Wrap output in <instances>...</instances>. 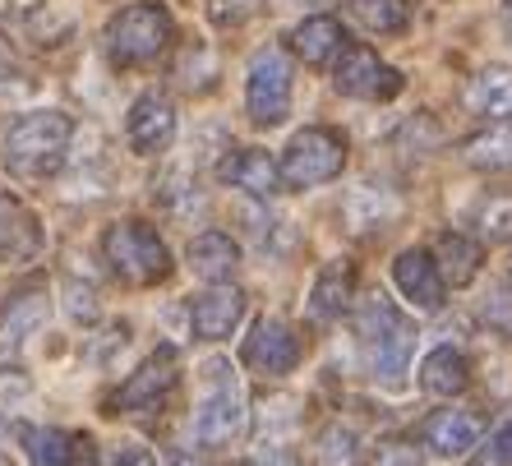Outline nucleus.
Segmentation results:
<instances>
[{
    "label": "nucleus",
    "instance_id": "f257e3e1",
    "mask_svg": "<svg viewBox=\"0 0 512 466\" xmlns=\"http://www.w3.org/2000/svg\"><path fill=\"white\" fill-rule=\"evenodd\" d=\"M356 347L370 379L397 388L406 365H411V351H416V323L406 319L383 291H374V296L360 300L356 310Z\"/></svg>",
    "mask_w": 512,
    "mask_h": 466
},
{
    "label": "nucleus",
    "instance_id": "f03ea898",
    "mask_svg": "<svg viewBox=\"0 0 512 466\" xmlns=\"http://www.w3.org/2000/svg\"><path fill=\"white\" fill-rule=\"evenodd\" d=\"M74 144V120L65 111H24L5 130V171L14 180H51Z\"/></svg>",
    "mask_w": 512,
    "mask_h": 466
},
{
    "label": "nucleus",
    "instance_id": "7ed1b4c3",
    "mask_svg": "<svg viewBox=\"0 0 512 466\" xmlns=\"http://www.w3.org/2000/svg\"><path fill=\"white\" fill-rule=\"evenodd\" d=\"M176 37V24H171L167 5L157 0H134L120 14H111L107 33H102V47H107V60L116 70H134V65H148L162 51L171 47Z\"/></svg>",
    "mask_w": 512,
    "mask_h": 466
},
{
    "label": "nucleus",
    "instance_id": "20e7f679",
    "mask_svg": "<svg viewBox=\"0 0 512 466\" xmlns=\"http://www.w3.org/2000/svg\"><path fill=\"white\" fill-rule=\"evenodd\" d=\"M245 388H240L231 360H208L203 365V393L199 407H194V434H199L203 448H222V443H236L245 434Z\"/></svg>",
    "mask_w": 512,
    "mask_h": 466
},
{
    "label": "nucleus",
    "instance_id": "39448f33",
    "mask_svg": "<svg viewBox=\"0 0 512 466\" xmlns=\"http://www.w3.org/2000/svg\"><path fill=\"white\" fill-rule=\"evenodd\" d=\"M102 254H107L111 273L130 287H157L171 277V250L167 240L157 236V227L148 222H116V227L102 236Z\"/></svg>",
    "mask_w": 512,
    "mask_h": 466
},
{
    "label": "nucleus",
    "instance_id": "423d86ee",
    "mask_svg": "<svg viewBox=\"0 0 512 466\" xmlns=\"http://www.w3.org/2000/svg\"><path fill=\"white\" fill-rule=\"evenodd\" d=\"M282 185L291 190H314V185H328V180L342 176L346 167V139L328 125H310L300 130L282 153Z\"/></svg>",
    "mask_w": 512,
    "mask_h": 466
},
{
    "label": "nucleus",
    "instance_id": "0eeeda50",
    "mask_svg": "<svg viewBox=\"0 0 512 466\" xmlns=\"http://www.w3.org/2000/svg\"><path fill=\"white\" fill-rule=\"evenodd\" d=\"M245 111L254 125L273 130L291 111V60L282 47H263L250 60V79H245Z\"/></svg>",
    "mask_w": 512,
    "mask_h": 466
},
{
    "label": "nucleus",
    "instance_id": "6e6552de",
    "mask_svg": "<svg viewBox=\"0 0 512 466\" xmlns=\"http://www.w3.org/2000/svg\"><path fill=\"white\" fill-rule=\"evenodd\" d=\"M333 84H337V93L360 97V102H388V97L402 93V74L388 60H379V51L360 47V42H346L342 56H337Z\"/></svg>",
    "mask_w": 512,
    "mask_h": 466
},
{
    "label": "nucleus",
    "instance_id": "1a4fd4ad",
    "mask_svg": "<svg viewBox=\"0 0 512 466\" xmlns=\"http://www.w3.org/2000/svg\"><path fill=\"white\" fill-rule=\"evenodd\" d=\"M300 356H305V342H300V333L286 319H259L254 333L245 337V347H240V360H245L250 370L273 374V379L296 370Z\"/></svg>",
    "mask_w": 512,
    "mask_h": 466
},
{
    "label": "nucleus",
    "instance_id": "9d476101",
    "mask_svg": "<svg viewBox=\"0 0 512 466\" xmlns=\"http://www.w3.org/2000/svg\"><path fill=\"white\" fill-rule=\"evenodd\" d=\"M176 379H180L176 351H171V347H157L153 356L143 360L139 370H134L130 379H125L116 393L107 397V411H148V407H157V402H162V397L176 388Z\"/></svg>",
    "mask_w": 512,
    "mask_h": 466
},
{
    "label": "nucleus",
    "instance_id": "9b49d317",
    "mask_svg": "<svg viewBox=\"0 0 512 466\" xmlns=\"http://www.w3.org/2000/svg\"><path fill=\"white\" fill-rule=\"evenodd\" d=\"M125 139H130V148L143 157L171 148V139H176V107H171L162 93L134 97L130 116H125Z\"/></svg>",
    "mask_w": 512,
    "mask_h": 466
},
{
    "label": "nucleus",
    "instance_id": "f8f14e48",
    "mask_svg": "<svg viewBox=\"0 0 512 466\" xmlns=\"http://www.w3.org/2000/svg\"><path fill=\"white\" fill-rule=\"evenodd\" d=\"M47 323V287H24L14 291L5 314H0V365L19 360V351L28 347V337Z\"/></svg>",
    "mask_w": 512,
    "mask_h": 466
},
{
    "label": "nucleus",
    "instance_id": "ddd939ff",
    "mask_svg": "<svg viewBox=\"0 0 512 466\" xmlns=\"http://www.w3.org/2000/svg\"><path fill=\"white\" fill-rule=\"evenodd\" d=\"M480 434H485V420L462 407H439L420 425V439L429 443L434 457H466L480 443Z\"/></svg>",
    "mask_w": 512,
    "mask_h": 466
},
{
    "label": "nucleus",
    "instance_id": "4468645a",
    "mask_svg": "<svg viewBox=\"0 0 512 466\" xmlns=\"http://www.w3.org/2000/svg\"><path fill=\"white\" fill-rule=\"evenodd\" d=\"M217 180L254 194V199H268V194L282 190V167L268 153H259V148H236V153H227L217 162Z\"/></svg>",
    "mask_w": 512,
    "mask_h": 466
},
{
    "label": "nucleus",
    "instance_id": "2eb2a0df",
    "mask_svg": "<svg viewBox=\"0 0 512 466\" xmlns=\"http://www.w3.org/2000/svg\"><path fill=\"white\" fill-rule=\"evenodd\" d=\"M240 319H245V296H240L236 287H213L190 300V328L203 342L231 337V328H236Z\"/></svg>",
    "mask_w": 512,
    "mask_h": 466
},
{
    "label": "nucleus",
    "instance_id": "dca6fc26",
    "mask_svg": "<svg viewBox=\"0 0 512 466\" xmlns=\"http://www.w3.org/2000/svg\"><path fill=\"white\" fill-rule=\"evenodd\" d=\"M393 282L416 310H439L443 305V277H439V263L434 254L425 250H402L393 259Z\"/></svg>",
    "mask_w": 512,
    "mask_h": 466
},
{
    "label": "nucleus",
    "instance_id": "f3484780",
    "mask_svg": "<svg viewBox=\"0 0 512 466\" xmlns=\"http://www.w3.org/2000/svg\"><path fill=\"white\" fill-rule=\"evenodd\" d=\"M42 254V227L14 194H0V263H28Z\"/></svg>",
    "mask_w": 512,
    "mask_h": 466
},
{
    "label": "nucleus",
    "instance_id": "a211bd4d",
    "mask_svg": "<svg viewBox=\"0 0 512 466\" xmlns=\"http://www.w3.org/2000/svg\"><path fill=\"white\" fill-rule=\"evenodd\" d=\"M346 47V28L337 24L333 14H310V19H300L296 28H291V51H296L305 65H328L333 56H342Z\"/></svg>",
    "mask_w": 512,
    "mask_h": 466
},
{
    "label": "nucleus",
    "instance_id": "6ab92c4d",
    "mask_svg": "<svg viewBox=\"0 0 512 466\" xmlns=\"http://www.w3.org/2000/svg\"><path fill=\"white\" fill-rule=\"evenodd\" d=\"M466 111L485 116L489 125L512 120V70L508 65H489V70L471 74V84H466Z\"/></svg>",
    "mask_w": 512,
    "mask_h": 466
},
{
    "label": "nucleus",
    "instance_id": "aec40b11",
    "mask_svg": "<svg viewBox=\"0 0 512 466\" xmlns=\"http://www.w3.org/2000/svg\"><path fill=\"white\" fill-rule=\"evenodd\" d=\"M190 268L203 277V282H231L240 268V245L227 236V231H203V236L190 240Z\"/></svg>",
    "mask_w": 512,
    "mask_h": 466
},
{
    "label": "nucleus",
    "instance_id": "412c9836",
    "mask_svg": "<svg viewBox=\"0 0 512 466\" xmlns=\"http://www.w3.org/2000/svg\"><path fill=\"white\" fill-rule=\"evenodd\" d=\"M342 213H346V222H351V231H374V227H388V222L402 213V199H397L388 185L365 180V185H356V190L346 194Z\"/></svg>",
    "mask_w": 512,
    "mask_h": 466
},
{
    "label": "nucleus",
    "instance_id": "4be33fe9",
    "mask_svg": "<svg viewBox=\"0 0 512 466\" xmlns=\"http://www.w3.org/2000/svg\"><path fill=\"white\" fill-rule=\"evenodd\" d=\"M351 296H356V268L346 259H333L319 277H314V291H310L314 319H323V323L342 319V314L351 310Z\"/></svg>",
    "mask_w": 512,
    "mask_h": 466
},
{
    "label": "nucleus",
    "instance_id": "5701e85b",
    "mask_svg": "<svg viewBox=\"0 0 512 466\" xmlns=\"http://www.w3.org/2000/svg\"><path fill=\"white\" fill-rule=\"evenodd\" d=\"M466 383H471V360L457 347H434L420 365V388L434 397H457L466 393Z\"/></svg>",
    "mask_w": 512,
    "mask_h": 466
},
{
    "label": "nucleus",
    "instance_id": "b1692460",
    "mask_svg": "<svg viewBox=\"0 0 512 466\" xmlns=\"http://www.w3.org/2000/svg\"><path fill=\"white\" fill-rule=\"evenodd\" d=\"M434 263H439L443 287H471V277L480 273V245L471 236L443 231L439 245H434Z\"/></svg>",
    "mask_w": 512,
    "mask_h": 466
},
{
    "label": "nucleus",
    "instance_id": "393cba45",
    "mask_svg": "<svg viewBox=\"0 0 512 466\" xmlns=\"http://www.w3.org/2000/svg\"><path fill=\"white\" fill-rule=\"evenodd\" d=\"M462 157L476 171H512V120H499V125L471 134L462 144Z\"/></svg>",
    "mask_w": 512,
    "mask_h": 466
},
{
    "label": "nucleus",
    "instance_id": "a878e982",
    "mask_svg": "<svg viewBox=\"0 0 512 466\" xmlns=\"http://www.w3.org/2000/svg\"><path fill=\"white\" fill-rule=\"evenodd\" d=\"M19 439H24L33 466H70L74 434L51 430V425H47V430H42V425H19Z\"/></svg>",
    "mask_w": 512,
    "mask_h": 466
},
{
    "label": "nucleus",
    "instance_id": "bb28decb",
    "mask_svg": "<svg viewBox=\"0 0 512 466\" xmlns=\"http://www.w3.org/2000/svg\"><path fill=\"white\" fill-rule=\"evenodd\" d=\"M351 10L370 33H402L411 24V0H351Z\"/></svg>",
    "mask_w": 512,
    "mask_h": 466
},
{
    "label": "nucleus",
    "instance_id": "cd10ccee",
    "mask_svg": "<svg viewBox=\"0 0 512 466\" xmlns=\"http://www.w3.org/2000/svg\"><path fill=\"white\" fill-rule=\"evenodd\" d=\"M365 466H425V453L411 439H383V443H374V453L365 457Z\"/></svg>",
    "mask_w": 512,
    "mask_h": 466
},
{
    "label": "nucleus",
    "instance_id": "c85d7f7f",
    "mask_svg": "<svg viewBox=\"0 0 512 466\" xmlns=\"http://www.w3.org/2000/svg\"><path fill=\"white\" fill-rule=\"evenodd\" d=\"M323 466H356L360 462V448H356V434L346 430V425H333V430H323Z\"/></svg>",
    "mask_w": 512,
    "mask_h": 466
},
{
    "label": "nucleus",
    "instance_id": "c756f323",
    "mask_svg": "<svg viewBox=\"0 0 512 466\" xmlns=\"http://www.w3.org/2000/svg\"><path fill=\"white\" fill-rule=\"evenodd\" d=\"M263 10V0H208V19L217 28H240Z\"/></svg>",
    "mask_w": 512,
    "mask_h": 466
},
{
    "label": "nucleus",
    "instance_id": "7c9ffc66",
    "mask_svg": "<svg viewBox=\"0 0 512 466\" xmlns=\"http://www.w3.org/2000/svg\"><path fill=\"white\" fill-rule=\"evenodd\" d=\"M480 319L494 328L499 337H512V287H494L480 305Z\"/></svg>",
    "mask_w": 512,
    "mask_h": 466
},
{
    "label": "nucleus",
    "instance_id": "2f4dec72",
    "mask_svg": "<svg viewBox=\"0 0 512 466\" xmlns=\"http://www.w3.org/2000/svg\"><path fill=\"white\" fill-rule=\"evenodd\" d=\"M65 305H70V319H74V323H93V319H97V296H93V287L65 282Z\"/></svg>",
    "mask_w": 512,
    "mask_h": 466
},
{
    "label": "nucleus",
    "instance_id": "473e14b6",
    "mask_svg": "<svg viewBox=\"0 0 512 466\" xmlns=\"http://www.w3.org/2000/svg\"><path fill=\"white\" fill-rule=\"evenodd\" d=\"M480 466H512V420L494 430V439H489V453H485V462H480Z\"/></svg>",
    "mask_w": 512,
    "mask_h": 466
},
{
    "label": "nucleus",
    "instance_id": "72a5a7b5",
    "mask_svg": "<svg viewBox=\"0 0 512 466\" xmlns=\"http://www.w3.org/2000/svg\"><path fill=\"white\" fill-rule=\"evenodd\" d=\"M250 466H305L300 462L296 448H282V443H268V448H259V453L250 457Z\"/></svg>",
    "mask_w": 512,
    "mask_h": 466
},
{
    "label": "nucleus",
    "instance_id": "f704fd0d",
    "mask_svg": "<svg viewBox=\"0 0 512 466\" xmlns=\"http://www.w3.org/2000/svg\"><path fill=\"white\" fill-rule=\"evenodd\" d=\"M485 236L489 240H508L512 236V204H494L485 213Z\"/></svg>",
    "mask_w": 512,
    "mask_h": 466
},
{
    "label": "nucleus",
    "instance_id": "c9c22d12",
    "mask_svg": "<svg viewBox=\"0 0 512 466\" xmlns=\"http://www.w3.org/2000/svg\"><path fill=\"white\" fill-rule=\"evenodd\" d=\"M107 466H157V462L148 448H139V443H120L116 453L107 457Z\"/></svg>",
    "mask_w": 512,
    "mask_h": 466
},
{
    "label": "nucleus",
    "instance_id": "e433bc0d",
    "mask_svg": "<svg viewBox=\"0 0 512 466\" xmlns=\"http://www.w3.org/2000/svg\"><path fill=\"white\" fill-rule=\"evenodd\" d=\"M42 5H47V0H0V19H10V24H28Z\"/></svg>",
    "mask_w": 512,
    "mask_h": 466
},
{
    "label": "nucleus",
    "instance_id": "4c0bfd02",
    "mask_svg": "<svg viewBox=\"0 0 512 466\" xmlns=\"http://www.w3.org/2000/svg\"><path fill=\"white\" fill-rule=\"evenodd\" d=\"M10 88H19V60H14L10 42L0 37V93H10Z\"/></svg>",
    "mask_w": 512,
    "mask_h": 466
},
{
    "label": "nucleus",
    "instance_id": "58836bf2",
    "mask_svg": "<svg viewBox=\"0 0 512 466\" xmlns=\"http://www.w3.org/2000/svg\"><path fill=\"white\" fill-rule=\"evenodd\" d=\"M70 466H102V453L88 434H74V448H70Z\"/></svg>",
    "mask_w": 512,
    "mask_h": 466
},
{
    "label": "nucleus",
    "instance_id": "ea45409f",
    "mask_svg": "<svg viewBox=\"0 0 512 466\" xmlns=\"http://www.w3.org/2000/svg\"><path fill=\"white\" fill-rule=\"evenodd\" d=\"M171 466H208V462H203V457H190V453H180V448H176V453H171Z\"/></svg>",
    "mask_w": 512,
    "mask_h": 466
},
{
    "label": "nucleus",
    "instance_id": "a19ab883",
    "mask_svg": "<svg viewBox=\"0 0 512 466\" xmlns=\"http://www.w3.org/2000/svg\"><path fill=\"white\" fill-rule=\"evenodd\" d=\"M503 28H508V37H512V0L503 5Z\"/></svg>",
    "mask_w": 512,
    "mask_h": 466
},
{
    "label": "nucleus",
    "instance_id": "79ce46f5",
    "mask_svg": "<svg viewBox=\"0 0 512 466\" xmlns=\"http://www.w3.org/2000/svg\"><path fill=\"white\" fill-rule=\"evenodd\" d=\"M296 5H323V0H296Z\"/></svg>",
    "mask_w": 512,
    "mask_h": 466
}]
</instances>
